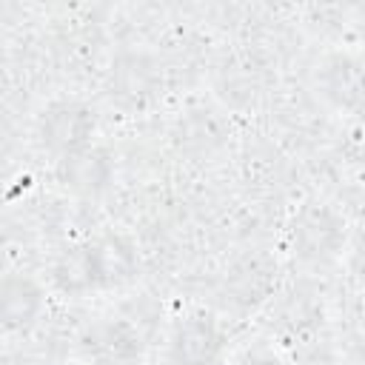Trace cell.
Masks as SVG:
<instances>
[{"label": "cell", "mask_w": 365, "mask_h": 365, "mask_svg": "<svg viewBox=\"0 0 365 365\" xmlns=\"http://www.w3.org/2000/svg\"><path fill=\"white\" fill-rule=\"evenodd\" d=\"M288 248L305 265H328L348 248V225L325 202H305L288 222Z\"/></svg>", "instance_id": "6da1fadb"}, {"label": "cell", "mask_w": 365, "mask_h": 365, "mask_svg": "<svg viewBox=\"0 0 365 365\" xmlns=\"http://www.w3.org/2000/svg\"><path fill=\"white\" fill-rule=\"evenodd\" d=\"M97 131L94 111L77 97H60L48 103L37 117V137L57 160L91 148Z\"/></svg>", "instance_id": "7a4b0ae2"}, {"label": "cell", "mask_w": 365, "mask_h": 365, "mask_svg": "<svg viewBox=\"0 0 365 365\" xmlns=\"http://www.w3.org/2000/svg\"><path fill=\"white\" fill-rule=\"evenodd\" d=\"M319 97L339 114L365 108V57L354 51H334L317 68Z\"/></svg>", "instance_id": "3957f363"}, {"label": "cell", "mask_w": 365, "mask_h": 365, "mask_svg": "<svg viewBox=\"0 0 365 365\" xmlns=\"http://www.w3.org/2000/svg\"><path fill=\"white\" fill-rule=\"evenodd\" d=\"M222 356V331L205 314L182 317L168 336L171 365H217Z\"/></svg>", "instance_id": "277c9868"}, {"label": "cell", "mask_w": 365, "mask_h": 365, "mask_svg": "<svg viewBox=\"0 0 365 365\" xmlns=\"http://www.w3.org/2000/svg\"><path fill=\"white\" fill-rule=\"evenodd\" d=\"M46 305V294L37 285V279L26 277V274H6L3 285H0V319L3 328L9 334L14 331H26L29 325L37 322V317L43 314Z\"/></svg>", "instance_id": "5b68a950"}, {"label": "cell", "mask_w": 365, "mask_h": 365, "mask_svg": "<svg viewBox=\"0 0 365 365\" xmlns=\"http://www.w3.org/2000/svg\"><path fill=\"white\" fill-rule=\"evenodd\" d=\"M108 174H111L108 157L103 151H97L94 145L86 148V151H80V154H71V157L60 160V177H63V182L71 191H80V194L100 191L108 182Z\"/></svg>", "instance_id": "8992f818"}, {"label": "cell", "mask_w": 365, "mask_h": 365, "mask_svg": "<svg viewBox=\"0 0 365 365\" xmlns=\"http://www.w3.org/2000/svg\"><path fill=\"white\" fill-rule=\"evenodd\" d=\"M54 279L63 291L68 294H83L91 288H100V274H97V259H94V245H74L66 248L63 257L54 265Z\"/></svg>", "instance_id": "52a82bcc"}, {"label": "cell", "mask_w": 365, "mask_h": 365, "mask_svg": "<svg viewBox=\"0 0 365 365\" xmlns=\"http://www.w3.org/2000/svg\"><path fill=\"white\" fill-rule=\"evenodd\" d=\"M94 245V259H97V274H100V288L106 285H120L134 274V251L120 240V237H106L91 242Z\"/></svg>", "instance_id": "ba28073f"}, {"label": "cell", "mask_w": 365, "mask_h": 365, "mask_svg": "<svg viewBox=\"0 0 365 365\" xmlns=\"http://www.w3.org/2000/svg\"><path fill=\"white\" fill-rule=\"evenodd\" d=\"M271 274L274 268L265 265L259 257L242 262L231 277H228V288H231V302H242L245 308L265 299L268 288H271Z\"/></svg>", "instance_id": "9c48e42d"}, {"label": "cell", "mask_w": 365, "mask_h": 365, "mask_svg": "<svg viewBox=\"0 0 365 365\" xmlns=\"http://www.w3.org/2000/svg\"><path fill=\"white\" fill-rule=\"evenodd\" d=\"M234 365H285V359H282L277 351L254 348V351H245Z\"/></svg>", "instance_id": "30bf717a"}, {"label": "cell", "mask_w": 365, "mask_h": 365, "mask_svg": "<svg viewBox=\"0 0 365 365\" xmlns=\"http://www.w3.org/2000/svg\"><path fill=\"white\" fill-rule=\"evenodd\" d=\"M348 251H351V268H354V274L365 282V231H359L354 237V242L348 245Z\"/></svg>", "instance_id": "8fae6325"}]
</instances>
